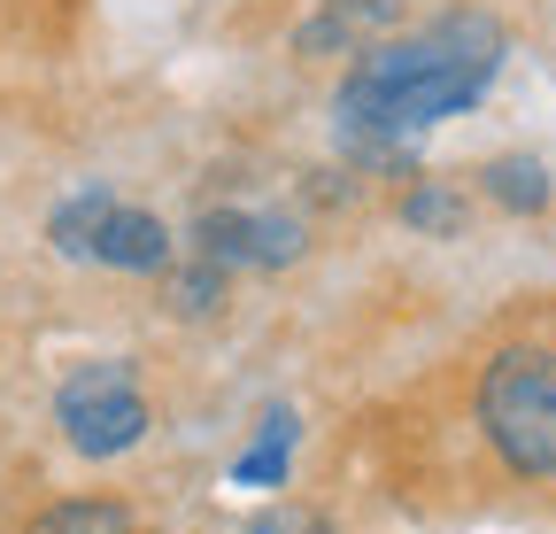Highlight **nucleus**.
<instances>
[{"mask_svg":"<svg viewBox=\"0 0 556 534\" xmlns=\"http://www.w3.org/2000/svg\"><path fill=\"white\" fill-rule=\"evenodd\" d=\"M486 194L503 210H548V171L533 156H503V163H486Z\"/></svg>","mask_w":556,"mask_h":534,"instance_id":"10","label":"nucleus"},{"mask_svg":"<svg viewBox=\"0 0 556 534\" xmlns=\"http://www.w3.org/2000/svg\"><path fill=\"white\" fill-rule=\"evenodd\" d=\"M479 434L510 473L556 481V357L548 349H503L479 372Z\"/></svg>","mask_w":556,"mask_h":534,"instance_id":"2","label":"nucleus"},{"mask_svg":"<svg viewBox=\"0 0 556 534\" xmlns=\"http://www.w3.org/2000/svg\"><path fill=\"white\" fill-rule=\"evenodd\" d=\"M54 426H62L70 449L93 457V464L139 449V442H148V395H139L131 364H116V357L78 364V372L54 387Z\"/></svg>","mask_w":556,"mask_h":534,"instance_id":"3","label":"nucleus"},{"mask_svg":"<svg viewBox=\"0 0 556 534\" xmlns=\"http://www.w3.org/2000/svg\"><path fill=\"white\" fill-rule=\"evenodd\" d=\"M31 534H131V511L109 496H70V504H47Z\"/></svg>","mask_w":556,"mask_h":534,"instance_id":"8","label":"nucleus"},{"mask_svg":"<svg viewBox=\"0 0 556 534\" xmlns=\"http://www.w3.org/2000/svg\"><path fill=\"white\" fill-rule=\"evenodd\" d=\"M402 24V0H317V16L294 32V54H364Z\"/></svg>","mask_w":556,"mask_h":534,"instance_id":"5","label":"nucleus"},{"mask_svg":"<svg viewBox=\"0 0 556 534\" xmlns=\"http://www.w3.org/2000/svg\"><path fill=\"white\" fill-rule=\"evenodd\" d=\"M116 202L109 186H78L70 202L47 218V240H54V256H70V263H86V248H93V225H101V210Z\"/></svg>","mask_w":556,"mask_h":534,"instance_id":"7","label":"nucleus"},{"mask_svg":"<svg viewBox=\"0 0 556 534\" xmlns=\"http://www.w3.org/2000/svg\"><path fill=\"white\" fill-rule=\"evenodd\" d=\"M409 225L456 233V225H464V202H456V194H441V186H417V194H409Z\"/></svg>","mask_w":556,"mask_h":534,"instance_id":"12","label":"nucleus"},{"mask_svg":"<svg viewBox=\"0 0 556 534\" xmlns=\"http://www.w3.org/2000/svg\"><path fill=\"white\" fill-rule=\"evenodd\" d=\"M86 263H109V272H163V263H170V225H163L155 210H124V202H109L101 225H93Z\"/></svg>","mask_w":556,"mask_h":534,"instance_id":"6","label":"nucleus"},{"mask_svg":"<svg viewBox=\"0 0 556 534\" xmlns=\"http://www.w3.org/2000/svg\"><path fill=\"white\" fill-rule=\"evenodd\" d=\"M503 24L479 16V9H456L409 39H379L356 54V71L340 78L332 94V132L356 163H394L409 156L417 132H433L448 116H464L486 86L503 78Z\"/></svg>","mask_w":556,"mask_h":534,"instance_id":"1","label":"nucleus"},{"mask_svg":"<svg viewBox=\"0 0 556 534\" xmlns=\"http://www.w3.org/2000/svg\"><path fill=\"white\" fill-rule=\"evenodd\" d=\"M248 534H287V519H255V526H248Z\"/></svg>","mask_w":556,"mask_h":534,"instance_id":"13","label":"nucleus"},{"mask_svg":"<svg viewBox=\"0 0 556 534\" xmlns=\"http://www.w3.org/2000/svg\"><path fill=\"white\" fill-rule=\"evenodd\" d=\"M163 302H170V318H208V310L225 302V263L193 248V272H170Z\"/></svg>","mask_w":556,"mask_h":534,"instance_id":"9","label":"nucleus"},{"mask_svg":"<svg viewBox=\"0 0 556 534\" xmlns=\"http://www.w3.org/2000/svg\"><path fill=\"white\" fill-rule=\"evenodd\" d=\"M287 449H294V411H270V419H263V449L240 457V481H248V488H270L278 473H287Z\"/></svg>","mask_w":556,"mask_h":534,"instance_id":"11","label":"nucleus"},{"mask_svg":"<svg viewBox=\"0 0 556 534\" xmlns=\"http://www.w3.org/2000/svg\"><path fill=\"white\" fill-rule=\"evenodd\" d=\"M193 248L217 256L225 272H287V263L309 248V233L287 210H208L193 225Z\"/></svg>","mask_w":556,"mask_h":534,"instance_id":"4","label":"nucleus"}]
</instances>
